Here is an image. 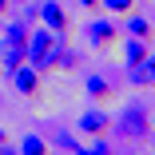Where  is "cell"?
<instances>
[{"mask_svg":"<svg viewBox=\"0 0 155 155\" xmlns=\"http://www.w3.org/2000/svg\"><path fill=\"white\" fill-rule=\"evenodd\" d=\"M115 127H119V135L123 139H131V143H139L147 131H151V111L143 107V104H127V107H123V115H119V123H115Z\"/></svg>","mask_w":155,"mask_h":155,"instance_id":"obj_1","label":"cell"},{"mask_svg":"<svg viewBox=\"0 0 155 155\" xmlns=\"http://www.w3.org/2000/svg\"><path fill=\"white\" fill-rule=\"evenodd\" d=\"M84 36H87V44H91V48H100V52H104V48H111V44L119 40V28H115V20H111V16H96V20L84 28Z\"/></svg>","mask_w":155,"mask_h":155,"instance_id":"obj_2","label":"cell"},{"mask_svg":"<svg viewBox=\"0 0 155 155\" xmlns=\"http://www.w3.org/2000/svg\"><path fill=\"white\" fill-rule=\"evenodd\" d=\"M8 80H12V87L20 91V96H28V100H36V96H40V87H44V72L32 68V64H20Z\"/></svg>","mask_w":155,"mask_h":155,"instance_id":"obj_3","label":"cell"},{"mask_svg":"<svg viewBox=\"0 0 155 155\" xmlns=\"http://www.w3.org/2000/svg\"><path fill=\"white\" fill-rule=\"evenodd\" d=\"M36 24H44L48 32H56V36H68V28H72L60 0H40V20H36Z\"/></svg>","mask_w":155,"mask_h":155,"instance_id":"obj_4","label":"cell"},{"mask_svg":"<svg viewBox=\"0 0 155 155\" xmlns=\"http://www.w3.org/2000/svg\"><path fill=\"white\" fill-rule=\"evenodd\" d=\"M76 127H80L84 135H91V139H96V135H107V127H111V115H107L104 107H87V111L80 115V123H76Z\"/></svg>","mask_w":155,"mask_h":155,"instance_id":"obj_5","label":"cell"},{"mask_svg":"<svg viewBox=\"0 0 155 155\" xmlns=\"http://www.w3.org/2000/svg\"><path fill=\"white\" fill-rule=\"evenodd\" d=\"M84 91H87V100H96V104H107V100H115V87H111V80H107L104 72H87V80H84Z\"/></svg>","mask_w":155,"mask_h":155,"instance_id":"obj_6","label":"cell"},{"mask_svg":"<svg viewBox=\"0 0 155 155\" xmlns=\"http://www.w3.org/2000/svg\"><path fill=\"white\" fill-rule=\"evenodd\" d=\"M151 32H155V24L131 8V12H127V24H123V36H135V40H151Z\"/></svg>","mask_w":155,"mask_h":155,"instance_id":"obj_7","label":"cell"},{"mask_svg":"<svg viewBox=\"0 0 155 155\" xmlns=\"http://www.w3.org/2000/svg\"><path fill=\"white\" fill-rule=\"evenodd\" d=\"M0 64H4V76H12L20 64H28V56L20 44H0Z\"/></svg>","mask_w":155,"mask_h":155,"instance_id":"obj_8","label":"cell"},{"mask_svg":"<svg viewBox=\"0 0 155 155\" xmlns=\"http://www.w3.org/2000/svg\"><path fill=\"white\" fill-rule=\"evenodd\" d=\"M147 52H151V44L147 40H135V36H127V40H123V64H143V60H147Z\"/></svg>","mask_w":155,"mask_h":155,"instance_id":"obj_9","label":"cell"},{"mask_svg":"<svg viewBox=\"0 0 155 155\" xmlns=\"http://www.w3.org/2000/svg\"><path fill=\"white\" fill-rule=\"evenodd\" d=\"M16 151H20V155H52V143H48L44 135H36V131H28V135L16 143Z\"/></svg>","mask_w":155,"mask_h":155,"instance_id":"obj_10","label":"cell"},{"mask_svg":"<svg viewBox=\"0 0 155 155\" xmlns=\"http://www.w3.org/2000/svg\"><path fill=\"white\" fill-rule=\"evenodd\" d=\"M28 32H32V24H24V20H8L4 24V44H28Z\"/></svg>","mask_w":155,"mask_h":155,"instance_id":"obj_11","label":"cell"},{"mask_svg":"<svg viewBox=\"0 0 155 155\" xmlns=\"http://www.w3.org/2000/svg\"><path fill=\"white\" fill-rule=\"evenodd\" d=\"M127 80H131V87H155V72L147 68V60L127 68Z\"/></svg>","mask_w":155,"mask_h":155,"instance_id":"obj_12","label":"cell"},{"mask_svg":"<svg viewBox=\"0 0 155 155\" xmlns=\"http://www.w3.org/2000/svg\"><path fill=\"white\" fill-rule=\"evenodd\" d=\"M48 143H52V147H60V151H68V155H76V151H80V147H84V143H80V139H76V135H72V131H64V127H56V131H52V139H48Z\"/></svg>","mask_w":155,"mask_h":155,"instance_id":"obj_13","label":"cell"},{"mask_svg":"<svg viewBox=\"0 0 155 155\" xmlns=\"http://www.w3.org/2000/svg\"><path fill=\"white\" fill-rule=\"evenodd\" d=\"M100 8H104L107 16H127V12L135 8V0H100Z\"/></svg>","mask_w":155,"mask_h":155,"instance_id":"obj_14","label":"cell"},{"mask_svg":"<svg viewBox=\"0 0 155 155\" xmlns=\"http://www.w3.org/2000/svg\"><path fill=\"white\" fill-rule=\"evenodd\" d=\"M24 24H36L40 20V0H28V4H24V16H20Z\"/></svg>","mask_w":155,"mask_h":155,"instance_id":"obj_15","label":"cell"},{"mask_svg":"<svg viewBox=\"0 0 155 155\" xmlns=\"http://www.w3.org/2000/svg\"><path fill=\"white\" fill-rule=\"evenodd\" d=\"M76 68H80V52H72V48H68V52H64V60H60V72H76Z\"/></svg>","mask_w":155,"mask_h":155,"instance_id":"obj_16","label":"cell"},{"mask_svg":"<svg viewBox=\"0 0 155 155\" xmlns=\"http://www.w3.org/2000/svg\"><path fill=\"white\" fill-rule=\"evenodd\" d=\"M80 4H84L87 12H100V0H80Z\"/></svg>","mask_w":155,"mask_h":155,"instance_id":"obj_17","label":"cell"},{"mask_svg":"<svg viewBox=\"0 0 155 155\" xmlns=\"http://www.w3.org/2000/svg\"><path fill=\"white\" fill-rule=\"evenodd\" d=\"M0 155H20V151H16L12 143H0Z\"/></svg>","mask_w":155,"mask_h":155,"instance_id":"obj_18","label":"cell"},{"mask_svg":"<svg viewBox=\"0 0 155 155\" xmlns=\"http://www.w3.org/2000/svg\"><path fill=\"white\" fill-rule=\"evenodd\" d=\"M147 68H151V72H155V52H147Z\"/></svg>","mask_w":155,"mask_h":155,"instance_id":"obj_19","label":"cell"},{"mask_svg":"<svg viewBox=\"0 0 155 155\" xmlns=\"http://www.w3.org/2000/svg\"><path fill=\"white\" fill-rule=\"evenodd\" d=\"M0 16H8V0H0Z\"/></svg>","mask_w":155,"mask_h":155,"instance_id":"obj_20","label":"cell"},{"mask_svg":"<svg viewBox=\"0 0 155 155\" xmlns=\"http://www.w3.org/2000/svg\"><path fill=\"white\" fill-rule=\"evenodd\" d=\"M0 143H8V131H4V123H0Z\"/></svg>","mask_w":155,"mask_h":155,"instance_id":"obj_21","label":"cell"},{"mask_svg":"<svg viewBox=\"0 0 155 155\" xmlns=\"http://www.w3.org/2000/svg\"><path fill=\"white\" fill-rule=\"evenodd\" d=\"M76 155H91V151H87V147H80V151H76Z\"/></svg>","mask_w":155,"mask_h":155,"instance_id":"obj_22","label":"cell"},{"mask_svg":"<svg viewBox=\"0 0 155 155\" xmlns=\"http://www.w3.org/2000/svg\"><path fill=\"white\" fill-rule=\"evenodd\" d=\"M151 131H155V111H151Z\"/></svg>","mask_w":155,"mask_h":155,"instance_id":"obj_23","label":"cell"},{"mask_svg":"<svg viewBox=\"0 0 155 155\" xmlns=\"http://www.w3.org/2000/svg\"><path fill=\"white\" fill-rule=\"evenodd\" d=\"M127 155H139V151H127Z\"/></svg>","mask_w":155,"mask_h":155,"instance_id":"obj_24","label":"cell"},{"mask_svg":"<svg viewBox=\"0 0 155 155\" xmlns=\"http://www.w3.org/2000/svg\"><path fill=\"white\" fill-rule=\"evenodd\" d=\"M151 155H155V151H151Z\"/></svg>","mask_w":155,"mask_h":155,"instance_id":"obj_25","label":"cell"}]
</instances>
